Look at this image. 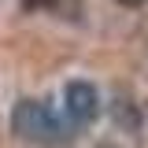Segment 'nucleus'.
Returning <instances> with one entry per match:
<instances>
[{
  "label": "nucleus",
  "instance_id": "1",
  "mask_svg": "<svg viewBox=\"0 0 148 148\" xmlns=\"http://www.w3.org/2000/svg\"><path fill=\"white\" fill-rule=\"evenodd\" d=\"M11 130L22 141L45 145V148H59V145H67V137H71L63 130V122L56 119V111L48 104H41V100H18L15 111H11Z\"/></svg>",
  "mask_w": 148,
  "mask_h": 148
},
{
  "label": "nucleus",
  "instance_id": "2",
  "mask_svg": "<svg viewBox=\"0 0 148 148\" xmlns=\"http://www.w3.org/2000/svg\"><path fill=\"white\" fill-rule=\"evenodd\" d=\"M63 108H67V119L74 126H89L100 115V92H96V85H89V82H67Z\"/></svg>",
  "mask_w": 148,
  "mask_h": 148
}]
</instances>
